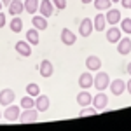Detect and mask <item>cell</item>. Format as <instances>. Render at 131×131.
<instances>
[{
  "label": "cell",
  "mask_w": 131,
  "mask_h": 131,
  "mask_svg": "<svg viewBox=\"0 0 131 131\" xmlns=\"http://www.w3.org/2000/svg\"><path fill=\"white\" fill-rule=\"evenodd\" d=\"M108 84H110V77H108V73L107 72H96V75H94V79H93V86L96 88V91H105L108 88Z\"/></svg>",
  "instance_id": "cell-1"
},
{
  "label": "cell",
  "mask_w": 131,
  "mask_h": 131,
  "mask_svg": "<svg viewBox=\"0 0 131 131\" xmlns=\"http://www.w3.org/2000/svg\"><path fill=\"white\" fill-rule=\"evenodd\" d=\"M21 110H23V108H21V105L18 107V105H12V103H10V105L5 107V110H4L2 115H4V119H7L9 122H14V121H18V119H19Z\"/></svg>",
  "instance_id": "cell-2"
},
{
  "label": "cell",
  "mask_w": 131,
  "mask_h": 131,
  "mask_svg": "<svg viewBox=\"0 0 131 131\" xmlns=\"http://www.w3.org/2000/svg\"><path fill=\"white\" fill-rule=\"evenodd\" d=\"M39 119V110L33 107V108H25L19 115V122L21 124H30V122H35Z\"/></svg>",
  "instance_id": "cell-3"
},
{
  "label": "cell",
  "mask_w": 131,
  "mask_h": 131,
  "mask_svg": "<svg viewBox=\"0 0 131 131\" xmlns=\"http://www.w3.org/2000/svg\"><path fill=\"white\" fill-rule=\"evenodd\" d=\"M86 68L91 72H98L101 68V60L100 56H96V54H89L88 58H86Z\"/></svg>",
  "instance_id": "cell-4"
},
{
  "label": "cell",
  "mask_w": 131,
  "mask_h": 131,
  "mask_svg": "<svg viewBox=\"0 0 131 131\" xmlns=\"http://www.w3.org/2000/svg\"><path fill=\"white\" fill-rule=\"evenodd\" d=\"M16 52L25 56V58L31 56V44L28 40H18L16 42Z\"/></svg>",
  "instance_id": "cell-5"
},
{
  "label": "cell",
  "mask_w": 131,
  "mask_h": 131,
  "mask_svg": "<svg viewBox=\"0 0 131 131\" xmlns=\"http://www.w3.org/2000/svg\"><path fill=\"white\" fill-rule=\"evenodd\" d=\"M108 88H110L114 96H121L122 93L126 91V82L122 81V79H115V81H112L110 84H108Z\"/></svg>",
  "instance_id": "cell-6"
},
{
  "label": "cell",
  "mask_w": 131,
  "mask_h": 131,
  "mask_svg": "<svg viewBox=\"0 0 131 131\" xmlns=\"http://www.w3.org/2000/svg\"><path fill=\"white\" fill-rule=\"evenodd\" d=\"M14 98H16V93L12 89H2L0 91V105L2 107H7L10 103H14Z\"/></svg>",
  "instance_id": "cell-7"
},
{
  "label": "cell",
  "mask_w": 131,
  "mask_h": 131,
  "mask_svg": "<svg viewBox=\"0 0 131 131\" xmlns=\"http://www.w3.org/2000/svg\"><path fill=\"white\" fill-rule=\"evenodd\" d=\"M93 105H94L98 110H103V108L108 105V96H107L103 91H98V94L93 96Z\"/></svg>",
  "instance_id": "cell-8"
},
{
  "label": "cell",
  "mask_w": 131,
  "mask_h": 131,
  "mask_svg": "<svg viewBox=\"0 0 131 131\" xmlns=\"http://www.w3.org/2000/svg\"><path fill=\"white\" fill-rule=\"evenodd\" d=\"M93 30H94V26H93V19L84 18V19L81 21V25H79V33H81L82 37H89Z\"/></svg>",
  "instance_id": "cell-9"
},
{
  "label": "cell",
  "mask_w": 131,
  "mask_h": 131,
  "mask_svg": "<svg viewBox=\"0 0 131 131\" xmlns=\"http://www.w3.org/2000/svg\"><path fill=\"white\" fill-rule=\"evenodd\" d=\"M39 12H40L42 16H46V18L52 16L54 14V4L51 0H42L40 4H39Z\"/></svg>",
  "instance_id": "cell-10"
},
{
  "label": "cell",
  "mask_w": 131,
  "mask_h": 131,
  "mask_svg": "<svg viewBox=\"0 0 131 131\" xmlns=\"http://www.w3.org/2000/svg\"><path fill=\"white\" fill-rule=\"evenodd\" d=\"M49 96H46V94H39L37 98H35V108L39 112H47L49 110Z\"/></svg>",
  "instance_id": "cell-11"
},
{
  "label": "cell",
  "mask_w": 131,
  "mask_h": 131,
  "mask_svg": "<svg viewBox=\"0 0 131 131\" xmlns=\"http://www.w3.org/2000/svg\"><path fill=\"white\" fill-rule=\"evenodd\" d=\"M121 35H122V30L117 28L115 25H112L110 28L107 30V40L110 42V44H117L119 39H121Z\"/></svg>",
  "instance_id": "cell-12"
},
{
  "label": "cell",
  "mask_w": 131,
  "mask_h": 131,
  "mask_svg": "<svg viewBox=\"0 0 131 131\" xmlns=\"http://www.w3.org/2000/svg\"><path fill=\"white\" fill-rule=\"evenodd\" d=\"M39 72H40V75L44 79H49L51 75L54 73V67H52V63L49 60H42L40 67H39Z\"/></svg>",
  "instance_id": "cell-13"
},
{
  "label": "cell",
  "mask_w": 131,
  "mask_h": 131,
  "mask_svg": "<svg viewBox=\"0 0 131 131\" xmlns=\"http://www.w3.org/2000/svg\"><path fill=\"white\" fill-rule=\"evenodd\" d=\"M60 39H61V42H63L65 46H73V44H75V40H77L75 33H73L72 30H68V28H63V30H61Z\"/></svg>",
  "instance_id": "cell-14"
},
{
  "label": "cell",
  "mask_w": 131,
  "mask_h": 131,
  "mask_svg": "<svg viewBox=\"0 0 131 131\" xmlns=\"http://www.w3.org/2000/svg\"><path fill=\"white\" fill-rule=\"evenodd\" d=\"M93 79H94V75L91 73V70L84 72V73H81V77H79V86H81L82 89H88V88L93 86Z\"/></svg>",
  "instance_id": "cell-15"
},
{
  "label": "cell",
  "mask_w": 131,
  "mask_h": 131,
  "mask_svg": "<svg viewBox=\"0 0 131 131\" xmlns=\"http://www.w3.org/2000/svg\"><path fill=\"white\" fill-rule=\"evenodd\" d=\"M117 52L122 54V56H126V54H129L131 52V39H119L117 42Z\"/></svg>",
  "instance_id": "cell-16"
},
{
  "label": "cell",
  "mask_w": 131,
  "mask_h": 131,
  "mask_svg": "<svg viewBox=\"0 0 131 131\" xmlns=\"http://www.w3.org/2000/svg\"><path fill=\"white\" fill-rule=\"evenodd\" d=\"M105 19L108 25H117L119 21L122 19L119 9H107V14H105Z\"/></svg>",
  "instance_id": "cell-17"
},
{
  "label": "cell",
  "mask_w": 131,
  "mask_h": 131,
  "mask_svg": "<svg viewBox=\"0 0 131 131\" xmlns=\"http://www.w3.org/2000/svg\"><path fill=\"white\" fill-rule=\"evenodd\" d=\"M9 7V12L12 16H19L21 12L25 10V5H23V0H10V4L7 5Z\"/></svg>",
  "instance_id": "cell-18"
},
{
  "label": "cell",
  "mask_w": 131,
  "mask_h": 131,
  "mask_svg": "<svg viewBox=\"0 0 131 131\" xmlns=\"http://www.w3.org/2000/svg\"><path fill=\"white\" fill-rule=\"evenodd\" d=\"M77 103H79L81 107H88V105H91V103H93V96H91L86 89H82L81 93L77 94Z\"/></svg>",
  "instance_id": "cell-19"
},
{
  "label": "cell",
  "mask_w": 131,
  "mask_h": 131,
  "mask_svg": "<svg viewBox=\"0 0 131 131\" xmlns=\"http://www.w3.org/2000/svg\"><path fill=\"white\" fill-rule=\"evenodd\" d=\"M31 25H33V26H35V28H37V30L39 31H44L46 30V28H47V18H46V16H33V19H31Z\"/></svg>",
  "instance_id": "cell-20"
},
{
  "label": "cell",
  "mask_w": 131,
  "mask_h": 131,
  "mask_svg": "<svg viewBox=\"0 0 131 131\" xmlns=\"http://www.w3.org/2000/svg\"><path fill=\"white\" fill-rule=\"evenodd\" d=\"M105 25H107L105 14L98 12V14H96V18L93 19V26H94V30H96V31H103V30H105Z\"/></svg>",
  "instance_id": "cell-21"
},
{
  "label": "cell",
  "mask_w": 131,
  "mask_h": 131,
  "mask_svg": "<svg viewBox=\"0 0 131 131\" xmlns=\"http://www.w3.org/2000/svg\"><path fill=\"white\" fill-rule=\"evenodd\" d=\"M26 40L30 42L31 46H37V44L40 42V35H39V30H37V28H30V30L26 31Z\"/></svg>",
  "instance_id": "cell-22"
},
{
  "label": "cell",
  "mask_w": 131,
  "mask_h": 131,
  "mask_svg": "<svg viewBox=\"0 0 131 131\" xmlns=\"http://www.w3.org/2000/svg\"><path fill=\"white\" fill-rule=\"evenodd\" d=\"M39 0H23V5H25V10L28 14H35L39 10Z\"/></svg>",
  "instance_id": "cell-23"
},
{
  "label": "cell",
  "mask_w": 131,
  "mask_h": 131,
  "mask_svg": "<svg viewBox=\"0 0 131 131\" xmlns=\"http://www.w3.org/2000/svg\"><path fill=\"white\" fill-rule=\"evenodd\" d=\"M9 28L14 31V33H19V31L23 30V19H21L19 16H12V21H10Z\"/></svg>",
  "instance_id": "cell-24"
},
{
  "label": "cell",
  "mask_w": 131,
  "mask_h": 131,
  "mask_svg": "<svg viewBox=\"0 0 131 131\" xmlns=\"http://www.w3.org/2000/svg\"><path fill=\"white\" fill-rule=\"evenodd\" d=\"M93 5H94L96 10H107L110 9L112 0H93Z\"/></svg>",
  "instance_id": "cell-25"
},
{
  "label": "cell",
  "mask_w": 131,
  "mask_h": 131,
  "mask_svg": "<svg viewBox=\"0 0 131 131\" xmlns=\"http://www.w3.org/2000/svg\"><path fill=\"white\" fill-rule=\"evenodd\" d=\"M33 107H35V98L30 96V94L23 96V100H21V108L25 110V108H33Z\"/></svg>",
  "instance_id": "cell-26"
},
{
  "label": "cell",
  "mask_w": 131,
  "mask_h": 131,
  "mask_svg": "<svg viewBox=\"0 0 131 131\" xmlns=\"http://www.w3.org/2000/svg\"><path fill=\"white\" fill-rule=\"evenodd\" d=\"M26 94H30V96H33V98H37V96L40 94V88H39V84L30 82V84L26 86Z\"/></svg>",
  "instance_id": "cell-27"
},
{
  "label": "cell",
  "mask_w": 131,
  "mask_h": 131,
  "mask_svg": "<svg viewBox=\"0 0 131 131\" xmlns=\"http://www.w3.org/2000/svg\"><path fill=\"white\" fill-rule=\"evenodd\" d=\"M98 114V108L96 107H82V110L79 112V117H86V115H96Z\"/></svg>",
  "instance_id": "cell-28"
},
{
  "label": "cell",
  "mask_w": 131,
  "mask_h": 131,
  "mask_svg": "<svg viewBox=\"0 0 131 131\" xmlns=\"http://www.w3.org/2000/svg\"><path fill=\"white\" fill-rule=\"evenodd\" d=\"M121 30L126 33V35H129L131 33V18H126V19H121Z\"/></svg>",
  "instance_id": "cell-29"
},
{
  "label": "cell",
  "mask_w": 131,
  "mask_h": 131,
  "mask_svg": "<svg viewBox=\"0 0 131 131\" xmlns=\"http://www.w3.org/2000/svg\"><path fill=\"white\" fill-rule=\"evenodd\" d=\"M52 4H54V7L58 10H63L65 7H67V0H51Z\"/></svg>",
  "instance_id": "cell-30"
},
{
  "label": "cell",
  "mask_w": 131,
  "mask_h": 131,
  "mask_svg": "<svg viewBox=\"0 0 131 131\" xmlns=\"http://www.w3.org/2000/svg\"><path fill=\"white\" fill-rule=\"evenodd\" d=\"M121 5L124 9H131V0H121Z\"/></svg>",
  "instance_id": "cell-31"
},
{
  "label": "cell",
  "mask_w": 131,
  "mask_h": 131,
  "mask_svg": "<svg viewBox=\"0 0 131 131\" xmlns=\"http://www.w3.org/2000/svg\"><path fill=\"white\" fill-rule=\"evenodd\" d=\"M2 26H5V12L0 10V28H2Z\"/></svg>",
  "instance_id": "cell-32"
},
{
  "label": "cell",
  "mask_w": 131,
  "mask_h": 131,
  "mask_svg": "<svg viewBox=\"0 0 131 131\" xmlns=\"http://www.w3.org/2000/svg\"><path fill=\"white\" fill-rule=\"evenodd\" d=\"M126 89H128V93L131 94V79H129L128 82H126Z\"/></svg>",
  "instance_id": "cell-33"
},
{
  "label": "cell",
  "mask_w": 131,
  "mask_h": 131,
  "mask_svg": "<svg viewBox=\"0 0 131 131\" xmlns=\"http://www.w3.org/2000/svg\"><path fill=\"white\" fill-rule=\"evenodd\" d=\"M126 72H128V73H129V75H131V61H129V63H128V67H126Z\"/></svg>",
  "instance_id": "cell-34"
},
{
  "label": "cell",
  "mask_w": 131,
  "mask_h": 131,
  "mask_svg": "<svg viewBox=\"0 0 131 131\" xmlns=\"http://www.w3.org/2000/svg\"><path fill=\"white\" fill-rule=\"evenodd\" d=\"M2 4H4V5H9V4H10V0H2Z\"/></svg>",
  "instance_id": "cell-35"
},
{
  "label": "cell",
  "mask_w": 131,
  "mask_h": 131,
  "mask_svg": "<svg viewBox=\"0 0 131 131\" xmlns=\"http://www.w3.org/2000/svg\"><path fill=\"white\" fill-rule=\"evenodd\" d=\"M82 4H93V0H81Z\"/></svg>",
  "instance_id": "cell-36"
},
{
  "label": "cell",
  "mask_w": 131,
  "mask_h": 131,
  "mask_svg": "<svg viewBox=\"0 0 131 131\" xmlns=\"http://www.w3.org/2000/svg\"><path fill=\"white\" fill-rule=\"evenodd\" d=\"M2 5H4V4H2V0H0V10H2Z\"/></svg>",
  "instance_id": "cell-37"
},
{
  "label": "cell",
  "mask_w": 131,
  "mask_h": 131,
  "mask_svg": "<svg viewBox=\"0 0 131 131\" xmlns=\"http://www.w3.org/2000/svg\"><path fill=\"white\" fill-rule=\"evenodd\" d=\"M112 2H121V0H112Z\"/></svg>",
  "instance_id": "cell-38"
},
{
  "label": "cell",
  "mask_w": 131,
  "mask_h": 131,
  "mask_svg": "<svg viewBox=\"0 0 131 131\" xmlns=\"http://www.w3.org/2000/svg\"><path fill=\"white\" fill-rule=\"evenodd\" d=\"M0 117H2V114H0Z\"/></svg>",
  "instance_id": "cell-39"
}]
</instances>
